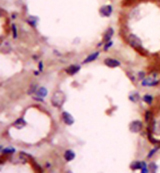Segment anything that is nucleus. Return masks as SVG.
I'll return each mask as SVG.
<instances>
[{"mask_svg": "<svg viewBox=\"0 0 160 173\" xmlns=\"http://www.w3.org/2000/svg\"><path fill=\"white\" fill-rule=\"evenodd\" d=\"M160 84V72L153 71L146 76L144 79L141 81V85L143 87H155Z\"/></svg>", "mask_w": 160, "mask_h": 173, "instance_id": "obj_1", "label": "nucleus"}, {"mask_svg": "<svg viewBox=\"0 0 160 173\" xmlns=\"http://www.w3.org/2000/svg\"><path fill=\"white\" fill-rule=\"evenodd\" d=\"M127 42L131 47H133L136 50H138V51L143 50L142 41H141V39L139 38L137 35H135V34L131 33L127 36Z\"/></svg>", "mask_w": 160, "mask_h": 173, "instance_id": "obj_2", "label": "nucleus"}, {"mask_svg": "<svg viewBox=\"0 0 160 173\" xmlns=\"http://www.w3.org/2000/svg\"><path fill=\"white\" fill-rule=\"evenodd\" d=\"M64 101H65L64 93L62 92L61 90L55 91L54 94L52 95V97H51V104L52 105H53L54 107L59 108V107H61L62 105H63Z\"/></svg>", "mask_w": 160, "mask_h": 173, "instance_id": "obj_3", "label": "nucleus"}, {"mask_svg": "<svg viewBox=\"0 0 160 173\" xmlns=\"http://www.w3.org/2000/svg\"><path fill=\"white\" fill-rule=\"evenodd\" d=\"M143 129V123L140 120H133L129 124V130L132 133H138Z\"/></svg>", "mask_w": 160, "mask_h": 173, "instance_id": "obj_4", "label": "nucleus"}, {"mask_svg": "<svg viewBox=\"0 0 160 173\" xmlns=\"http://www.w3.org/2000/svg\"><path fill=\"white\" fill-rule=\"evenodd\" d=\"M104 64H105L106 66L109 67V68H117V67H119L120 65H121V62H120L118 59L109 57V58L104 59Z\"/></svg>", "mask_w": 160, "mask_h": 173, "instance_id": "obj_5", "label": "nucleus"}, {"mask_svg": "<svg viewBox=\"0 0 160 173\" xmlns=\"http://www.w3.org/2000/svg\"><path fill=\"white\" fill-rule=\"evenodd\" d=\"M112 12H113V7L111 5H103L99 9V13L103 17H109L112 14Z\"/></svg>", "mask_w": 160, "mask_h": 173, "instance_id": "obj_6", "label": "nucleus"}, {"mask_svg": "<svg viewBox=\"0 0 160 173\" xmlns=\"http://www.w3.org/2000/svg\"><path fill=\"white\" fill-rule=\"evenodd\" d=\"M61 117H62V120H63V122L65 123L68 126H70V125H72L73 123H74V117L72 116L71 114L69 113V112L67 111H63L61 114Z\"/></svg>", "mask_w": 160, "mask_h": 173, "instance_id": "obj_7", "label": "nucleus"}, {"mask_svg": "<svg viewBox=\"0 0 160 173\" xmlns=\"http://www.w3.org/2000/svg\"><path fill=\"white\" fill-rule=\"evenodd\" d=\"M80 69H81V66H80V65H78V64H72V65L68 66V67L66 68V69H65V72H66L68 75L73 76V75H75L76 73L79 72V70H80Z\"/></svg>", "mask_w": 160, "mask_h": 173, "instance_id": "obj_8", "label": "nucleus"}, {"mask_svg": "<svg viewBox=\"0 0 160 173\" xmlns=\"http://www.w3.org/2000/svg\"><path fill=\"white\" fill-rule=\"evenodd\" d=\"M75 156H76V154H75V152L72 150V149H67V150H65L64 154H63L64 159L67 162H70V161L74 160Z\"/></svg>", "mask_w": 160, "mask_h": 173, "instance_id": "obj_9", "label": "nucleus"}, {"mask_svg": "<svg viewBox=\"0 0 160 173\" xmlns=\"http://www.w3.org/2000/svg\"><path fill=\"white\" fill-rule=\"evenodd\" d=\"M113 35H114V29L112 27H109L103 35V42L106 43V42H108V41H110L112 39V37H113Z\"/></svg>", "mask_w": 160, "mask_h": 173, "instance_id": "obj_10", "label": "nucleus"}, {"mask_svg": "<svg viewBox=\"0 0 160 173\" xmlns=\"http://www.w3.org/2000/svg\"><path fill=\"white\" fill-rule=\"evenodd\" d=\"M99 55H100V52H99V51H95V52H93V53L89 54L88 56L84 59V61H83V64L90 63V62H92V61H94V60H96L99 57Z\"/></svg>", "mask_w": 160, "mask_h": 173, "instance_id": "obj_11", "label": "nucleus"}, {"mask_svg": "<svg viewBox=\"0 0 160 173\" xmlns=\"http://www.w3.org/2000/svg\"><path fill=\"white\" fill-rule=\"evenodd\" d=\"M128 98H129V100L131 102H133V103H137V102L140 101L141 96L138 91H132V92H130V94L128 95Z\"/></svg>", "mask_w": 160, "mask_h": 173, "instance_id": "obj_12", "label": "nucleus"}, {"mask_svg": "<svg viewBox=\"0 0 160 173\" xmlns=\"http://www.w3.org/2000/svg\"><path fill=\"white\" fill-rule=\"evenodd\" d=\"M36 96L39 98H45L47 96V94H48V90H47L46 87H44V86H41V87L38 88V90L36 91Z\"/></svg>", "mask_w": 160, "mask_h": 173, "instance_id": "obj_13", "label": "nucleus"}, {"mask_svg": "<svg viewBox=\"0 0 160 173\" xmlns=\"http://www.w3.org/2000/svg\"><path fill=\"white\" fill-rule=\"evenodd\" d=\"M142 165H143V161H138V160H136V161H133L132 163L130 164V168L132 169V170H139L141 168H142Z\"/></svg>", "mask_w": 160, "mask_h": 173, "instance_id": "obj_14", "label": "nucleus"}, {"mask_svg": "<svg viewBox=\"0 0 160 173\" xmlns=\"http://www.w3.org/2000/svg\"><path fill=\"white\" fill-rule=\"evenodd\" d=\"M142 99H143V101L145 102L146 104H148V105H151V104L153 103V101H154V97L151 95V94H149V93L144 94Z\"/></svg>", "mask_w": 160, "mask_h": 173, "instance_id": "obj_15", "label": "nucleus"}, {"mask_svg": "<svg viewBox=\"0 0 160 173\" xmlns=\"http://www.w3.org/2000/svg\"><path fill=\"white\" fill-rule=\"evenodd\" d=\"M13 125L16 128H18V129H21V128H23L26 125V121L23 118H18Z\"/></svg>", "mask_w": 160, "mask_h": 173, "instance_id": "obj_16", "label": "nucleus"}, {"mask_svg": "<svg viewBox=\"0 0 160 173\" xmlns=\"http://www.w3.org/2000/svg\"><path fill=\"white\" fill-rule=\"evenodd\" d=\"M15 148H13L11 147V146H8V147H6V148H3L1 150L2 152V154H4V155H9V154H13V153H15Z\"/></svg>", "mask_w": 160, "mask_h": 173, "instance_id": "obj_17", "label": "nucleus"}, {"mask_svg": "<svg viewBox=\"0 0 160 173\" xmlns=\"http://www.w3.org/2000/svg\"><path fill=\"white\" fill-rule=\"evenodd\" d=\"M38 85L37 84H35V83H33V84H31L29 86V89H28V91H27V93H28V95H32V94H35L36 93V91L38 90Z\"/></svg>", "mask_w": 160, "mask_h": 173, "instance_id": "obj_18", "label": "nucleus"}, {"mask_svg": "<svg viewBox=\"0 0 160 173\" xmlns=\"http://www.w3.org/2000/svg\"><path fill=\"white\" fill-rule=\"evenodd\" d=\"M152 120H153V112L150 110H147L145 112V121L147 123H150Z\"/></svg>", "mask_w": 160, "mask_h": 173, "instance_id": "obj_19", "label": "nucleus"}, {"mask_svg": "<svg viewBox=\"0 0 160 173\" xmlns=\"http://www.w3.org/2000/svg\"><path fill=\"white\" fill-rule=\"evenodd\" d=\"M148 168H149V172L156 173L157 169H158V166H157V164L155 163V162H151V163L148 165Z\"/></svg>", "mask_w": 160, "mask_h": 173, "instance_id": "obj_20", "label": "nucleus"}, {"mask_svg": "<svg viewBox=\"0 0 160 173\" xmlns=\"http://www.w3.org/2000/svg\"><path fill=\"white\" fill-rule=\"evenodd\" d=\"M28 23L33 26V27H36V25H37V21H38V18L37 17H34V16H30L29 18H28Z\"/></svg>", "mask_w": 160, "mask_h": 173, "instance_id": "obj_21", "label": "nucleus"}, {"mask_svg": "<svg viewBox=\"0 0 160 173\" xmlns=\"http://www.w3.org/2000/svg\"><path fill=\"white\" fill-rule=\"evenodd\" d=\"M11 29H12V36L14 39H16L18 37V28L16 24H12L11 26Z\"/></svg>", "mask_w": 160, "mask_h": 173, "instance_id": "obj_22", "label": "nucleus"}, {"mask_svg": "<svg viewBox=\"0 0 160 173\" xmlns=\"http://www.w3.org/2000/svg\"><path fill=\"white\" fill-rule=\"evenodd\" d=\"M145 77H146L145 71H139V72L136 73V79L139 80V81H142Z\"/></svg>", "mask_w": 160, "mask_h": 173, "instance_id": "obj_23", "label": "nucleus"}, {"mask_svg": "<svg viewBox=\"0 0 160 173\" xmlns=\"http://www.w3.org/2000/svg\"><path fill=\"white\" fill-rule=\"evenodd\" d=\"M112 45H113V41L112 40H110L108 41V42H106V43H104V46H103V50L104 51H108L110 48L112 47Z\"/></svg>", "mask_w": 160, "mask_h": 173, "instance_id": "obj_24", "label": "nucleus"}, {"mask_svg": "<svg viewBox=\"0 0 160 173\" xmlns=\"http://www.w3.org/2000/svg\"><path fill=\"white\" fill-rule=\"evenodd\" d=\"M159 148H160V146H157V147H154L153 149H151V150L149 151L148 155H147V158H151V157L153 156L157 151H158V149H159Z\"/></svg>", "mask_w": 160, "mask_h": 173, "instance_id": "obj_25", "label": "nucleus"}, {"mask_svg": "<svg viewBox=\"0 0 160 173\" xmlns=\"http://www.w3.org/2000/svg\"><path fill=\"white\" fill-rule=\"evenodd\" d=\"M148 172H149V168L147 167V164H146L145 161H143L142 168H141V173H148Z\"/></svg>", "mask_w": 160, "mask_h": 173, "instance_id": "obj_26", "label": "nucleus"}, {"mask_svg": "<svg viewBox=\"0 0 160 173\" xmlns=\"http://www.w3.org/2000/svg\"><path fill=\"white\" fill-rule=\"evenodd\" d=\"M43 62L42 61H39V63H38V71H40V72H42L43 71Z\"/></svg>", "mask_w": 160, "mask_h": 173, "instance_id": "obj_27", "label": "nucleus"}]
</instances>
